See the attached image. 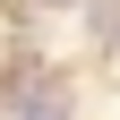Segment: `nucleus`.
<instances>
[{"instance_id":"obj_1","label":"nucleus","mask_w":120,"mask_h":120,"mask_svg":"<svg viewBox=\"0 0 120 120\" xmlns=\"http://www.w3.org/2000/svg\"><path fill=\"white\" fill-rule=\"evenodd\" d=\"M17 120H69V103H60L52 86H43V94H34V86H26V94H17Z\"/></svg>"}]
</instances>
